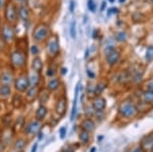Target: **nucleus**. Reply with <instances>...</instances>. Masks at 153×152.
Listing matches in <instances>:
<instances>
[{
    "label": "nucleus",
    "mask_w": 153,
    "mask_h": 152,
    "mask_svg": "<svg viewBox=\"0 0 153 152\" xmlns=\"http://www.w3.org/2000/svg\"><path fill=\"white\" fill-rule=\"evenodd\" d=\"M118 111L124 117H134L138 113V109L132 102L124 101L118 107Z\"/></svg>",
    "instance_id": "1"
},
{
    "label": "nucleus",
    "mask_w": 153,
    "mask_h": 152,
    "mask_svg": "<svg viewBox=\"0 0 153 152\" xmlns=\"http://www.w3.org/2000/svg\"><path fill=\"white\" fill-rule=\"evenodd\" d=\"M49 27L46 24H39L36 26L33 32V37L36 41L42 42L44 41L49 35Z\"/></svg>",
    "instance_id": "2"
},
{
    "label": "nucleus",
    "mask_w": 153,
    "mask_h": 152,
    "mask_svg": "<svg viewBox=\"0 0 153 152\" xmlns=\"http://www.w3.org/2000/svg\"><path fill=\"white\" fill-rule=\"evenodd\" d=\"M11 65L16 67H23L26 65L27 62V56L26 53L22 50H16L12 52L10 56Z\"/></svg>",
    "instance_id": "3"
},
{
    "label": "nucleus",
    "mask_w": 153,
    "mask_h": 152,
    "mask_svg": "<svg viewBox=\"0 0 153 152\" xmlns=\"http://www.w3.org/2000/svg\"><path fill=\"white\" fill-rule=\"evenodd\" d=\"M4 14H5V19L8 23H14L18 19V11H16V7L14 5L13 2L9 1L7 2L5 5V10H4Z\"/></svg>",
    "instance_id": "4"
},
{
    "label": "nucleus",
    "mask_w": 153,
    "mask_h": 152,
    "mask_svg": "<svg viewBox=\"0 0 153 152\" xmlns=\"http://www.w3.org/2000/svg\"><path fill=\"white\" fill-rule=\"evenodd\" d=\"M47 53L51 57H55L59 53V42L56 36H52L49 38L47 43Z\"/></svg>",
    "instance_id": "5"
},
{
    "label": "nucleus",
    "mask_w": 153,
    "mask_h": 152,
    "mask_svg": "<svg viewBox=\"0 0 153 152\" xmlns=\"http://www.w3.org/2000/svg\"><path fill=\"white\" fill-rule=\"evenodd\" d=\"M30 86V80L28 75H22L14 81V87L19 92H25L28 90Z\"/></svg>",
    "instance_id": "6"
},
{
    "label": "nucleus",
    "mask_w": 153,
    "mask_h": 152,
    "mask_svg": "<svg viewBox=\"0 0 153 152\" xmlns=\"http://www.w3.org/2000/svg\"><path fill=\"white\" fill-rule=\"evenodd\" d=\"M1 36L5 42H11V41L14 39V36H16L13 27L9 24H4V26L2 27V30H1Z\"/></svg>",
    "instance_id": "7"
},
{
    "label": "nucleus",
    "mask_w": 153,
    "mask_h": 152,
    "mask_svg": "<svg viewBox=\"0 0 153 152\" xmlns=\"http://www.w3.org/2000/svg\"><path fill=\"white\" fill-rule=\"evenodd\" d=\"M140 148L143 152H153V135L143 137L140 142Z\"/></svg>",
    "instance_id": "8"
},
{
    "label": "nucleus",
    "mask_w": 153,
    "mask_h": 152,
    "mask_svg": "<svg viewBox=\"0 0 153 152\" xmlns=\"http://www.w3.org/2000/svg\"><path fill=\"white\" fill-rule=\"evenodd\" d=\"M41 130V124L39 121H33L29 122L26 127H25V132L27 134H36Z\"/></svg>",
    "instance_id": "9"
},
{
    "label": "nucleus",
    "mask_w": 153,
    "mask_h": 152,
    "mask_svg": "<svg viewBox=\"0 0 153 152\" xmlns=\"http://www.w3.org/2000/svg\"><path fill=\"white\" fill-rule=\"evenodd\" d=\"M55 111L57 112L60 116H63L66 111V98L65 96H61L57 100V103L55 106Z\"/></svg>",
    "instance_id": "10"
},
{
    "label": "nucleus",
    "mask_w": 153,
    "mask_h": 152,
    "mask_svg": "<svg viewBox=\"0 0 153 152\" xmlns=\"http://www.w3.org/2000/svg\"><path fill=\"white\" fill-rule=\"evenodd\" d=\"M120 59V52L117 51L115 49H113L112 51H110L109 53L106 54V61L109 65H113L117 62Z\"/></svg>",
    "instance_id": "11"
},
{
    "label": "nucleus",
    "mask_w": 153,
    "mask_h": 152,
    "mask_svg": "<svg viewBox=\"0 0 153 152\" xmlns=\"http://www.w3.org/2000/svg\"><path fill=\"white\" fill-rule=\"evenodd\" d=\"M13 75L10 72H3L0 75V82L2 83V85L9 86L13 83Z\"/></svg>",
    "instance_id": "12"
},
{
    "label": "nucleus",
    "mask_w": 153,
    "mask_h": 152,
    "mask_svg": "<svg viewBox=\"0 0 153 152\" xmlns=\"http://www.w3.org/2000/svg\"><path fill=\"white\" fill-rule=\"evenodd\" d=\"M80 87L81 84L79 83L76 87L75 90V97H74V103H73V108H71V121H74L76 113V104H78V97H79V92H80Z\"/></svg>",
    "instance_id": "13"
},
{
    "label": "nucleus",
    "mask_w": 153,
    "mask_h": 152,
    "mask_svg": "<svg viewBox=\"0 0 153 152\" xmlns=\"http://www.w3.org/2000/svg\"><path fill=\"white\" fill-rule=\"evenodd\" d=\"M39 94V89L37 86H32V87H29L28 88V91H27V95H26V98L27 100L30 102L34 101L36 99V97L38 96Z\"/></svg>",
    "instance_id": "14"
},
{
    "label": "nucleus",
    "mask_w": 153,
    "mask_h": 152,
    "mask_svg": "<svg viewBox=\"0 0 153 152\" xmlns=\"http://www.w3.org/2000/svg\"><path fill=\"white\" fill-rule=\"evenodd\" d=\"M105 106H106V101L104 98L97 96L93 100V107H94V109H96L97 111H102V110L105 108Z\"/></svg>",
    "instance_id": "15"
},
{
    "label": "nucleus",
    "mask_w": 153,
    "mask_h": 152,
    "mask_svg": "<svg viewBox=\"0 0 153 152\" xmlns=\"http://www.w3.org/2000/svg\"><path fill=\"white\" fill-rule=\"evenodd\" d=\"M81 127H82L83 131H86V132H88V133H89V132H93V131H94L95 124H94V122H93L92 119H85V121L82 122Z\"/></svg>",
    "instance_id": "16"
},
{
    "label": "nucleus",
    "mask_w": 153,
    "mask_h": 152,
    "mask_svg": "<svg viewBox=\"0 0 153 152\" xmlns=\"http://www.w3.org/2000/svg\"><path fill=\"white\" fill-rule=\"evenodd\" d=\"M32 68L35 73H40L43 68V62H42L40 57H35L32 61Z\"/></svg>",
    "instance_id": "17"
},
{
    "label": "nucleus",
    "mask_w": 153,
    "mask_h": 152,
    "mask_svg": "<svg viewBox=\"0 0 153 152\" xmlns=\"http://www.w3.org/2000/svg\"><path fill=\"white\" fill-rule=\"evenodd\" d=\"M46 114H47V108H46L44 105H40L36 111V119L39 122H41L42 119H45Z\"/></svg>",
    "instance_id": "18"
},
{
    "label": "nucleus",
    "mask_w": 153,
    "mask_h": 152,
    "mask_svg": "<svg viewBox=\"0 0 153 152\" xmlns=\"http://www.w3.org/2000/svg\"><path fill=\"white\" fill-rule=\"evenodd\" d=\"M19 16L23 21L25 22H28L29 21V18H30V11L29 9L27 8L26 6H21L19 9Z\"/></svg>",
    "instance_id": "19"
},
{
    "label": "nucleus",
    "mask_w": 153,
    "mask_h": 152,
    "mask_svg": "<svg viewBox=\"0 0 153 152\" xmlns=\"http://www.w3.org/2000/svg\"><path fill=\"white\" fill-rule=\"evenodd\" d=\"M10 93H11V90L9 86H6V85L0 86V97L1 98H7L10 95Z\"/></svg>",
    "instance_id": "20"
},
{
    "label": "nucleus",
    "mask_w": 153,
    "mask_h": 152,
    "mask_svg": "<svg viewBox=\"0 0 153 152\" xmlns=\"http://www.w3.org/2000/svg\"><path fill=\"white\" fill-rule=\"evenodd\" d=\"M59 87V80L58 79H51L47 84L48 91H55Z\"/></svg>",
    "instance_id": "21"
},
{
    "label": "nucleus",
    "mask_w": 153,
    "mask_h": 152,
    "mask_svg": "<svg viewBox=\"0 0 153 152\" xmlns=\"http://www.w3.org/2000/svg\"><path fill=\"white\" fill-rule=\"evenodd\" d=\"M11 135H12V133L10 132V130H8V129H5L3 132H2L1 138H2V141H3L4 143H5V145H7V143H8L9 141H10Z\"/></svg>",
    "instance_id": "22"
},
{
    "label": "nucleus",
    "mask_w": 153,
    "mask_h": 152,
    "mask_svg": "<svg viewBox=\"0 0 153 152\" xmlns=\"http://www.w3.org/2000/svg\"><path fill=\"white\" fill-rule=\"evenodd\" d=\"M142 99L144 102H147V103H150V102H153V91H147L143 93L142 95Z\"/></svg>",
    "instance_id": "23"
},
{
    "label": "nucleus",
    "mask_w": 153,
    "mask_h": 152,
    "mask_svg": "<svg viewBox=\"0 0 153 152\" xmlns=\"http://www.w3.org/2000/svg\"><path fill=\"white\" fill-rule=\"evenodd\" d=\"M26 144H27V141L25 140V139H19V140H16V143H14V149L18 151H22L25 148Z\"/></svg>",
    "instance_id": "24"
},
{
    "label": "nucleus",
    "mask_w": 153,
    "mask_h": 152,
    "mask_svg": "<svg viewBox=\"0 0 153 152\" xmlns=\"http://www.w3.org/2000/svg\"><path fill=\"white\" fill-rule=\"evenodd\" d=\"M80 140L83 142L84 144L88 143V141L90 140V136H89V133L86 131H82L80 133Z\"/></svg>",
    "instance_id": "25"
},
{
    "label": "nucleus",
    "mask_w": 153,
    "mask_h": 152,
    "mask_svg": "<svg viewBox=\"0 0 153 152\" xmlns=\"http://www.w3.org/2000/svg\"><path fill=\"white\" fill-rule=\"evenodd\" d=\"M35 73V72H34ZM30 80V84H32L33 86H37V84H38L39 82V75L38 73H35L33 76H31V78H29Z\"/></svg>",
    "instance_id": "26"
},
{
    "label": "nucleus",
    "mask_w": 153,
    "mask_h": 152,
    "mask_svg": "<svg viewBox=\"0 0 153 152\" xmlns=\"http://www.w3.org/2000/svg\"><path fill=\"white\" fill-rule=\"evenodd\" d=\"M146 59L148 61L153 60V46H149L146 51Z\"/></svg>",
    "instance_id": "27"
},
{
    "label": "nucleus",
    "mask_w": 153,
    "mask_h": 152,
    "mask_svg": "<svg viewBox=\"0 0 153 152\" xmlns=\"http://www.w3.org/2000/svg\"><path fill=\"white\" fill-rule=\"evenodd\" d=\"M49 93L47 91H44L43 93H42V95L40 97H39V101H40V103L41 104H43V103H45L46 101H47V99L49 98Z\"/></svg>",
    "instance_id": "28"
},
{
    "label": "nucleus",
    "mask_w": 153,
    "mask_h": 152,
    "mask_svg": "<svg viewBox=\"0 0 153 152\" xmlns=\"http://www.w3.org/2000/svg\"><path fill=\"white\" fill-rule=\"evenodd\" d=\"M127 39V34L125 32H118L117 34V41H120V42H124Z\"/></svg>",
    "instance_id": "29"
},
{
    "label": "nucleus",
    "mask_w": 153,
    "mask_h": 152,
    "mask_svg": "<svg viewBox=\"0 0 153 152\" xmlns=\"http://www.w3.org/2000/svg\"><path fill=\"white\" fill-rule=\"evenodd\" d=\"M71 37L73 39H76V22H73L71 24Z\"/></svg>",
    "instance_id": "30"
},
{
    "label": "nucleus",
    "mask_w": 153,
    "mask_h": 152,
    "mask_svg": "<svg viewBox=\"0 0 153 152\" xmlns=\"http://www.w3.org/2000/svg\"><path fill=\"white\" fill-rule=\"evenodd\" d=\"M88 8H89V10L92 12H94L96 10V5H95L94 0H88Z\"/></svg>",
    "instance_id": "31"
},
{
    "label": "nucleus",
    "mask_w": 153,
    "mask_h": 152,
    "mask_svg": "<svg viewBox=\"0 0 153 152\" xmlns=\"http://www.w3.org/2000/svg\"><path fill=\"white\" fill-rule=\"evenodd\" d=\"M105 89V84H102V83H100V84H98V86L96 87V91H95V93L97 95H99V94H101L102 93V91L103 90Z\"/></svg>",
    "instance_id": "32"
},
{
    "label": "nucleus",
    "mask_w": 153,
    "mask_h": 152,
    "mask_svg": "<svg viewBox=\"0 0 153 152\" xmlns=\"http://www.w3.org/2000/svg\"><path fill=\"white\" fill-rule=\"evenodd\" d=\"M59 136H60L61 139H65V137L66 136V129L65 127H62V128H60V130H59Z\"/></svg>",
    "instance_id": "33"
},
{
    "label": "nucleus",
    "mask_w": 153,
    "mask_h": 152,
    "mask_svg": "<svg viewBox=\"0 0 153 152\" xmlns=\"http://www.w3.org/2000/svg\"><path fill=\"white\" fill-rule=\"evenodd\" d=\"M31 53L33 55H37L39 53V48H38V46L37 45H33L31 47Z\"/></svg>",
    "instance_id": "34"
},
{
    "label": "nucleus",
    "mask_w": 153,
    "mask_h": 152,
    "mask_svg": "<svg viewBox=\"0 0 153 152\" xmlns=\"http://www.w3.org/2000/svg\"><path fill=\"white\" fill-rule=\"evenodd\" d=\"M47 75L49 76V77H53V76L55 75V70H54L53 67H50L47 72Z\"/></svg>",
    "instance_id": "35"
},
{
    "label": "nucleus",
    "mask_w": 153,
    "mask_h": 152,
    "mask_svg": "<svg viewBox=\"0 0 153 152\" xmlns=\"http://www.w3.org/2000/svg\"><path fill=\"white\" fill-rule=\"evenodd\" d=\"M75 5H76L75 1H74V0H71V2H70V11L71 12H74V9H75Z\"/></svg>",
    "instance_id": "36"
},
{
    "label": "nucleus",
    "mask_w": 153,
    "mask_h": 152,
    "mask_svg": "<svg viewBox=\"0 0 153 152\" xmlns=\"http://www.w3.org/2000/svg\"><path fill=\"white\" fill-rule=\"evenodd\" d=\"M147 87H148V91H153V81L148 83Z\"/></svg>",
    "instance_id": "37"
},
{
    "label": "nucleus",
    "mask_w": 153,
    "mask_h": 152,
    "mask_svg": "<svg viewBox=\"0 0 153 152\" xmlns=\"http://www.w3.org/2000/svg\"><path fill=\"white\" fill-rule=\"evenodd\" d=\"M131 152H143V151L140 147H134V148L131 150Z\"/></svg>",
    "instance_id": "38"
},
{
    "label": "nucleus",
    "mask_w": 153,
    "mask_h": 152,
    "mask_svg": "<svg viewBox=\"0 0 153 152\" xmlns=\"http://www.w3.org/2000/svg\"><path fill=\"white\" fill-rule=\"evenodd\" d=\"M37 148H38V143H35V145H34L33 148H32V152H36Z\"/></svg>",
    "instance_id": "39"
},
{
    "label": "nucleus",
    "mask_w": 153,
    "mask_h": 152,
    "mask_svg": "<svg viewBox=\"0 0 153 152\" xmlns=\"http://www.w3.org/2000/svg\"><path fill=\"white\" fill-rule=\"evenodd\" d=\"M87 73H88V76L91 78V79H92V78H94V77H95V75H94V73H91L90 70H87Z\"/></svg>",
    "instance_id": "40"
},
{
    "label": "nucleus",
    "mask_w": 153,
    "mask_h": 152,
    "mask_svg": "<svg viewBox=\"0 0 153 152\" xmlns=\"http://www.w3.org/2000/svg\"><path fill=\"white\" fill-rule=\"evenodd\" d=\"M4 4V0H0V9L2 8V6H3Z\"/></svg>",
    "instance_id": "41"
},
{
    "label": "nucleus",
    "mask_w": 153,
    "mask_h": 152,
    "mask_svg": "<svg viewBox=\"0 0 153 152\" xmlns=\"http://www.w3.org/2000/svg\"><path fill=\"white\" fill-rule=\"evenodd\" d=\"M105 5H106V2H102V6H101V10L105 8Z\"/></svg>",
    "instance_id": "42"
},
{
    "label": "nucleus",
    "mask_w": 153,
    "mask_h": 152,
    "mask_svg": "<svg viewBox=\"0 0 153 152\" xmlns=\"http://www.w3.org/2000/svg\"><path fill=\"white\" fill-rule=\"evenodd\" d=\"M95 150H96V148H95V147H93V148L90 150V152H95Z\"/></svg>",
    "instance_id": "43"
},
{
    "label": "nucleus",
    "mask_w": 153,
    "mask_h": 152,
    "mask_svg": "<svg viewBox=\"0 0 153 152\" xmlns=\"http://www.w3.org/2000/svg\"><path fill=\"white\" fill-rule=\"evenodd\" d=\"M88 55H89V50L87 49V51H86V57H88Z\"/></svg>",
    "instance_id": "44"
},
{
    "label": "nucleus",
    "mask_w": 153,
    "mask_h": 152,
    "mask_svg": "<svg viewBox=\"0 0 153 152\" xmlns=\"http://www.w3.org/2000/svg\"><path fill=\"white\" fill-rule=\"evenodd\" d=\"M65 70H66L65 68H62V73H65Z\"/></svg>",
    "instance_id": "45"
},
{
    "label": "nucleus",
    "mask_w": 153,
    "mask_h": 152,
    "mask_svg": "<svg viewBox=\"0 0 153 152\" xmlns=\"http://www.w3.org/2000/svg\"><path fill=\"white\" fill-rule=\"evenodd\" d=\"M124 1H126V0H120V2H124Z\"/></svg>",
    "instance_id": "46"
},
{
    "label": "nucleus",
    "mask_w": 153,
    "mask_h": 152,
    "mask_svg": "<svg viewBox=\"0 0 153 152\" xmlns=\"http://www.w3.org/2000/svg\"><path fill=\"white\" fill-rule=\"evenodd\" d=\"M0 27H1V19H0Z\"/></svg>",
    "instance_id": "47"
},
{
    "label": "nucleus",
    "mask_w": 153,
    "mask_h": 152,
    "mask_svg": "<svg viewBox=\"0 0 153 152\" xmlns=\"http://www.w3.org/2000/svg\"><path fill=\"white\" fill-rule=\"evenodd\" d=\"M109 1H110V2H113V1H114V0H109Z\"/></svg>",
    "instance_id": "48"
},
{
    "label": "nucleus",
    "mask_w": 153,
    "mask_h": 152,
    "mask_svg": "<svg viewBox=\"0 0 153 152\" xmlns=\"http://www.w3.org/2000/svg\"><path fill=\"white\" fill-rule=\"evenodd\" d=\"M16 1H23V0H16Z\"/></svg>",
    "instance_id": "49"
},
{
    "label": "nucleus",
    "mask_w": 153,
    "mask_h": 152,
    "mask_svg": "<svg viewBox=\"0 0 153 152\" xmlns=\"http://www.w3.org/2000/svg\"><path fill=\"white\" fill-rule=\"evenodd\" d=\"M66 152H71V151H66Z\"/></svg>",
    "instance_id": "50"
}]
</instances>
